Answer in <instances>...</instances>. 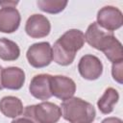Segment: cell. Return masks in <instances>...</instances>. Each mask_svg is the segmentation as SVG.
<instances>
[{"label": "cell", "instance_id": "cell-22", "mask_svg": "<svg viewBox=\"0 0 123 123\" xmlns=\"http://www.w3.org/2000/svg\"><path fill=\"white\" fill-rule=\"evenodd\" d=\"M2 71H3V67L0 65V90H2L4 88L2 86Z\"/></svg>", "mask_w": 123, "mask_h": 123}, {"label": "cell", "instance_id": "cell-20", "mask_svg": "<svg viewBox=\"0 0 123 123\" xmlns=\"http://www.w3.org/2000/svg\"><path fill=\"white\" fill-rule=\"evenodd\" d=\"M19 2L18 1H0V6L2 7V8H4V7H14L15 8V6L18 4Z\"/></svg>", "mask_w": 123, "mask_h": 123}, {"label": "cell", "instance_id": "cell-5", "mask_svg": "<svg viewBox=\"0 0 123 123\" xmlns=\"http://www.w3.org/2000/svg\"><path fill=\"white\" fill-rule=\"evenodd\" d=\"M97 24L103 29L112 32L121 28L123 25L122 12L113 6H105L97 12Z\"/></svg>", "mask_w": 123, "mask_h": 123}, {"label": "cell", "instance_id": "cell-13", "mask_svg": "<svg viewBox=\"0 0 123 123\" xmlns=\"http://www.w3.org/2000/svg\"><path fill=\"white\" fill-rule=\"evenodd\" d=\"M21 100L15 96H5L0 100V111L9 118H16L23 113Z\"/></svg>", "mask_w": 123, "mask_h": 123}, {"label": "cell", "instance_id": "cell-2", "mask_svg": "<svg viewBox=\"0 0 123 123\" xmlns=\"http://www.w3.org/2000/svg\"><path fill=\"white\" fill-rule=\"evenodd\" d=\"M62 116L69 123H92L96 111L92 104L79 97H71L61 105Z\"/></svg>", "mask_w": 123, "mask_h": 123}, {"label": "cell", "instance_id": "cell-14", "mask_svg": "<svg viewBox=\"0 0 123 123\" xmlns=\"http://www.w3.org/2000/svg\"><path fill=\"white\" fill-rule=\"evenodd\" d=\"M107 59L111 62H123V49H122V44L121 42L115 37V36H111L107 43L104 45L103 49L101 50Z\"/></svg>", "mask_w": 123, "mask_h": 123}, {"label": "cell", "instance_id": "cell-10", "mask_svg": "<svg viewBox=\"0 0 123 123\" xmlns=\"http://www.w3.org/2000/svg\"><path fill=\"white\" fill-rule=\"evenodd\" d=\"M111 36H113L112 32L103 29L97 24V22H92L86 31L85 39L91 47L101 51Z\"/></svg>", "mask_w": 123, "mask_h": 123}, {"label": "cell", "instance_id": "cell-19", "mask_svg": "<svg viewBox=\"0 0 123 123\" xmlns=\"http://www.w3.org/2000/svg\"><path fill=\"white\" fill-rule=\"evenodd\" d=\"M101 123H123V122H122V120L120 118H118V117H112L111 116V117H107V118L103 119Z\"/></svg>", "mask_w": 123, "mask_h": 123}, {"label": "cell", "instance_id": "cell-16", "mask_svg": "<svg viewBox=\"0 0 123 123\" xmlns=\"http://www.w3.org/2000/svg\"><path fill=\"white\" fill-rule=\"evenodd\" d=\"M20 56L19 46L12 40L2 37L0 38V59L5 62L16 61Z\"/></svg>", "mask_w": 123, "mask_h": 123}, {"label": "cell", "instance_id": "cell-8", "mask_svg": "<svg viewBox=\"0 0 123 123\" xmlns=\"http://www.w3.org/2000/svg\"><path fill=\"white\" fill-rule=\"evenodd\" d=\"M51 24L49 19L39 13L32 14L26 21L25 32L32 38H41L49 35Z\"/></svg>", "mask_w": 123, "mask_h": 123}, {"label": "cell", "instance_id": "cell-21", "mask_svg": "<svg viewBox=\"0 0 123 123\" xmlns=\"http://www.w3.org/2000/svg\"><path fill=\"white\" fill-rule=\"evenodd\" d=\"M11 123H35V122H33L31 119L23 116L21 118H14Z\"/></svg>", "mask_w": 123, "mask_h": 123}, {"label": "cell", "instance_id": "cell-11", "mask_svg": "<svg viewBox=\"0 0 123 123\" xmlns=\"http://www.w3.org/2000/svg\"><path fill=\"white\" fill-rule=\"evenodd\" d=\"M21 16L18 10L14 7H4L0 9V32L12 34L20 25Z\"/></svg>", "mask_w": 123, "mask_h": 123}, {"label": "cell", "instance_id": "cell-7", "mask_svg": "<svg viewBox=\"0 0 123 123\" xmlns=\"http://www.w3.org/2000/svg\"><path fill=\"white\" fill-rule=\"evenodd\" d=\"M50 81L51 92L55 97L65 101L74 96L76 92V84L71 78L63 75H55L51 76Z\"/></svg>", "mask_w": 123, "mask_h": 123}, {"label": "cell", "instance_id": "cell-4", "mask_svg": "<svg viewBox=\"0 0 123 123\" xmlns=\"http://www.w3.org/2000/svg\"><path fill=\"white\" fill-rule=\"evenodd\" d=\"M26 58L30 65L35 68L46 67L53 61L52 46L47 41L34 43L28 48Z\"/></svg>", "mask_w": 123, "mask_h": 123}, {"label": "cell", "instance_id": "cell-17", "mask_svg": "<svg viewBox=\"0 0 123 123\" xmlns=\"http://www.w3.org/2000/svg\"><path fill=\"white\" fill-rule=\"evenodd\" d=\"M66 0H37V5L44 12L56 14L62 12L67 6Z\"/></svg>", "mask_w": 123, "mask_h": 123}, {"label": "cell", "instance_id": "cell-18", "mask_svg": "<svg viewBox=\"0 0 123 123\" xmlns=\"http://www.w3.org/2000/svg\"><path fill=\"white\" fill-rule=\"evenodd\" d=\"M122 69H123V62L112 63L111 75H112V78L118 84H122L123 83V72H122Z\"/></svg>", "mask_w": 123, "mask_h": 123}, {"label": "cell", "instance_id": "cell-3", "mask_svg": "<svg viewBox=\"0 0 123 123\" xmlns=\"http://www.w3.org/2000/svg\"><path fill=\"white\" fill-rule=\"evenodd\" d=\"M23 116L35 123H57L62 117L61 108L48 101L25 107Z\"/></svg>", "mask_w": 123, "mask_h": 123}, {"label": "cell", "instance_id": "cell-1", "mask_svg": "<svg viewBox=\"0 0 123 123\" xmlns=\"http://www.w3.org/2000/svg\"><path fill=\"white\" fill-rule=\"evenodd\" d=\"M85 34L78 29H70L62 35L52 47L53 61L62 65L67 66L74 62L76 53L85 44Z\"/></svg>", "mask_w": 123, "mask_h": 123}, {"label": "cell", "instance_id": "cell-9", "mask_svg": "<svg viewBox=\"0 0 123 123\" xmlns=\"http://www.w3.org/2000/svg\"><path fill=\"white\" fill-rule=\"evenodd\" d=\"M51 76L50 74H37L33 77L29 85V91L35 98L45 101L53 96L51 92Z\"/></svg>", "mask_w": 123, "mask_h": 123}, {"label": "cell", "instance_id": "cell-6", "mask_svg": "<svg viewBox=\"0 0 123 123\" xmlns=\"http://www.w3.org/2000/svg\"><path fill=\"white\" fill-rule=\"evenodd\" d=\"M78 71L84 79L94 81L102 75L103 63L98 57L91 54H86L80 59L78 63Z\"/></svg>", "mask_w": 123, "mask_h": 123}, {"label": "cell", "instance_id": "cell-12", "mask_svg": "<svg viewBox=\"0 0 123 123\" xmlns=\"http://www.w3.org/2000/svg\"><path fill=\"white\" fill-rule=\"evenodd\" d=\"M25 83V72L17 66H9L3 68L2 71V86L4 88L18 90Z\"/></svg>", "mask_w": 123, "mask_h": 123}, {"label": "cell", "instance_id": "cell-15", "mask_svg": "<svg viewBox=\"0 0 123 123\" xmlns=\"http://www.w3.org/2000/svg\"><path fill=\"white\" fill-rule=\"evenodd\" d=\"M119 100V93L113 87H108L105 89L103 95L97 101V107L99 111L104 114H109L113 111V107Z\"/></svg>", "mask_w": 123, "mask_h": 123}]
</instances>
